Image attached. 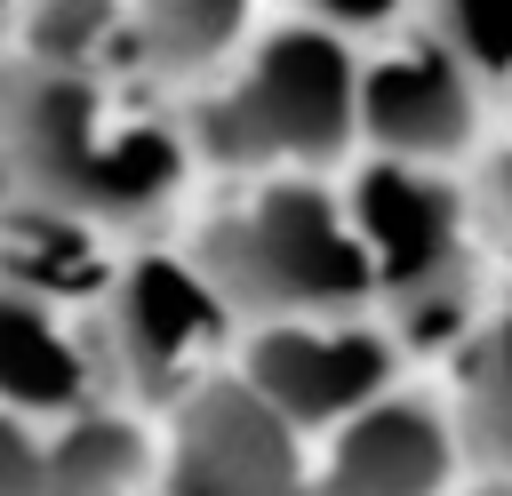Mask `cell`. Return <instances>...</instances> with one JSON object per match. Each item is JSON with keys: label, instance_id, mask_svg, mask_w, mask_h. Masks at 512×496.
<instances>
[{"label": "cell", "instance_id": "2e32d148", "mask_svg": "<svg viewBox=\"0 0 512 496\" xmlns=\"http://www.w3.org/2000/svg\"><path fill=\"white\" fill-rule=\"evenodd\" d=\"M104 24H112V0H48V8L32 16V40H40L48 56H88Z\"/></svg>", "mask_w": 512, "mask_h": 496}, {"label": "cell", "instance_id": "9a60e30c", "mask_svg": "<svg viewBox=\"0 0 512 496\" xmlns=\"http://www.w3.org/2000/svg\"><path fill=\"white\" fill-rule=\"evenodd\" d=\"M240 16H248V0H144V40L168 64H200L240 32Z\"/></svg>", "mask_w": 512, "mask_h": 496}, {"label": "cell", "instance_id": "4fadbf2b", "mask_svg": "<svg viewBox=\"0 0 512 496\" xmlns=\"http://www.w3.org/2000/svg\"><path fill=\"white\" fill-rule=\"evenodd\" d=\"M96 280V256L80 248V232L64 216H24L16 240H8V288L24 296H64V288H88Z\"/></svg>", "mask_w": 512, "mask_h": 496}, {"label": "cell", "instance_id": "9c48e42d", "mask_svg": "<svg viewBox=\"0 0 512 496\" xmlns=\"http://www.w3.org/2000/svg\"><path fill=\"white\" fill-rule=\"evenodd\" d=\"M456 424L432 400H376L344 432H328V456L312 472V496H440L456 472Z\"/></svg>", "mask_w": 512, "mask_h": 496}, {"label": "cell", "instance_id": "3957f363", "mask_svg": "<svg viewBox=\"0 0 512 496\" xmlns=\"http://www.w3.org/2000/svg\"><path fill=\"white\" fill-rule=\"evenodd\" d=\"M352 232L376 264V304L408 344H440L472 312V240H464V200L440 168L376 160L352 184Z\"/></svg>", "mask_w": 512, "mask_h": 496}, {"label": "cell", "instance_id": "52a82bcc", "mask_svg": "<svg viewBox=\"0 0 512 496\" xmlns=\"http://www.w3.org/2000/svg\"><path fill=\"white\" fill-rule=\"evenodd\" d=\"M168 496H312L304 432H288L240 376L192 384L168 448Z\"/></svg>", "mask_w": 512, "mask_h": 496}, {"label": "cell", "instance_id": "6da1fadb", "mask_svg": "<svg viewBox=\"0 0 512 496\" xmlns=\"http://www.w3.org/2000/svg\"><path fill=\"white\" fill-rule=\"evenodd\" d=\"M200 280L224 296V312H248L256 328L360 320L376 304V264L352 232V208L304 176H280L216 216L200 240Z\"/></svg>", "mask_w": 512, "mask_h": 496}, {"label": "cell", "instance_id": "7a4b0ae2", "mask_svg": "<svg viewBox=\"0 0 512 496\" xmlns=\"http://www.w3.org/2000/svg\"><path fill=\"white\" fill-rule=\"evenodd\" d=\"M192 128L224 168H320L360 136V64L344 32L280 24Z\"/></svg>", "mask_w": 512, "mask_h": 496}, {"label": "cell", "instance_id": "d6986e66", "mask_svg": "<svg viewBox=\"0 0 512 496\" xmlns=\"http://www.w3.org/2000/svg\"><path fill=\"white\" fill-rule=\"evenodd\" d=\"M488 200H496V216L512 224V136H504V152L488 160Z\"/></svg>", "mask_w": 512, "mask_h": 496}, {"label": "cell", "instance_id": "277c9868", "mask_svg": "<svg viewBox=\"0 0 512 496\" xmlns=\"http://www.w3.org/2000/svg\"><path fill=\"white\" fill-rule=\"evenodd\" d=\"M16 168L48 208H96V216H136L176 184V136L160 128H96V88L72 72H48L16 104Z\"/></svg>", "mask_w": 512, "mask_h": 496}, {"label": "cell", "instance_id": "ba28073f", "mask_svg": "<svg viewBox=\"0 0 512 496\" xmlns=\"http://www.w3.org/2000/svg\"><path fill=\"white\" fill-rule=\"evenodd\" d=\"M216 336H224V296L200 280V264L144 256L112 288V352H120L128 384H144V392H184L192 360Z\"/></svg>", "mask_w": 512, "mask_h": 496}, {"label": "cell", "instance_id": "e0dca14e", "mask_svg": "<svg viewBox=\"0 0 512 496\" xmlns=\"http://www.w3.org/2000/svg\"><path fill=\"white\" fill-rule=\"evenodd\" d=\"M0 496H48V472H40V440L0 408Z\"/></svg>", "mask_w": 512, "mask_h": 496}, {"label": "cell", "instance_id": "8fae6325", "mask_svg": "<svg viewBox=\"0 0 512 496\" xmlns=\"http://www.w3.org/2000/svg\"><path fill=\"white\" fill-rule=\"evenodd\" d=\"M456 448L472 464H488L496 480H512V304L464 344V376H456Z\"/></svg>", "mask_w": 512, "mask_h": 496}, {"label": "cell", "instance_id": "ac0fdd59", "mask_svg": "<svg viewBox=\"0 0 512 496\" xmlns=\"http://www.w3.org/2000/svg\"><path fill=\"white\" fill-rule=\"evenodd\" d=\"M304 8L328 32H384V24H400V0H304Z\"/></svg>", "mask_w": 512, "mask_h": 496}, {"label": "cell", "instance_id": "30bf717a", "mask_svg": "<svg viewBox=\"0 0 512 496\" xmlns=\"http://www.w3.org/2000/svg\"><path fill=\"white\" fill-rule=\"evenodd\" d=\"M88 400V360L56 328L48 296L0 280V408L8 416H64Z\"/></svg>", "mask_w": 512, "mask_h": 496}, {"label": "cell", "instance_id": "8992f818", "mask_svg": "<svg viewBox=\"0 0 512 496\" xmlns=\"http://www.w3.org/2000/svg\"><path fill=\"white\" fill-rule=\"evenodd\" d=\"M480 112H488V88L440 32H408L360 72V136L384 160L448 168L456 152L480 144Z\"/></svg>", "mask_w": 512, "mask_h": 496}, {"label": "cell", "instance_id": "5b68a950", "mask_svg": "<svg viewBox=\"0 0 512 496\" xmlns=\"http://www.w3.org/2000/svg\"><path fill=\"white\" fill-rule=\"evenodd\" d=\"M400 344L376 320H280L256 328L240 352V384L288 432H344L376 400H392Z\"/></svg>", "mask_w": 512, "mask_h": 496}, {"label": "cell", "instance_id": "5bb4252c", "mask_svg": "<svg viewBox=\"0 0 512 496\" xmlns=\"http://www.w3.org/2000/svg\"><path fill=\"white\" fill-rule=\"evenodd\" d=\"M432 32L472 64V80H512V0H432Z\"/></svg>", "mask_w": 512, "mask_h": 496}, {"label": "cell", "instance_id": "7c38bea8", "mask_svg": "<svg viewBox=\"0 0 512 496\" xmlns=\"http://www.w3.org/2000/svg\"><path fill=\"white\" fill-rule=\"evenodd\" d=\"M144 432L128 416H72L64 440L40 448V472H48V496H128L144 480Z\"/></svg>", "mask_w": 512, "mask_h": 496}]
</instances>
